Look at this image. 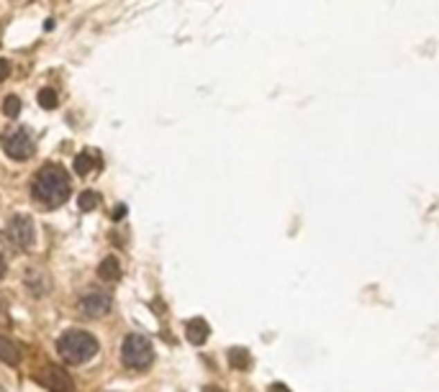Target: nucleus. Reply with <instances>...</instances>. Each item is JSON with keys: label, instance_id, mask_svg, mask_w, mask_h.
<instances>
[{"label": "nucleus", "instance_id": "1", "mask_svg": "<svg viewBox=\"0 0 439 392\" xmlns=\"http://www.w3.org/2000/svg\"><path fill=\"white\" fill-rule=\"evenodd\" d=\"M72 185L67 172L60 165H46L36 172L34 183H31V198H34L42 208L54 210L70 198Z\"/></svg>", "mask_w": 439, "mask_h": 392}, {"label": "nucleus", "instance_id": "2", "mask_svg": "<svg viewBox=\"0 0 439 392\" xmlns=\"http://www.w3.org/2000/svg\"><path fill=\"white\" fill-rule=\"evenodd\" d=\"M98 348H100V344L96 336L88 331H78V328L62 333L57 339V351L67 364H85L96 357Z\"/></svg>", "mask_w": 439, "mask_h": 392}, {"label": "nucleus", "instance_id": "3", "mask_svg": "<svg viewBox=\"0 0 439 392\" xmlns=\"http://www.w3.org/2000/svg\"><path fill=\"white\" fill-rule=\"evenodd\" d=\"M121 362L134 372H144L150 369L154 362V346L147 336L141 333H129L121 344Z\"/></svg>", "mask_w": 439, "mask_h": 392}, {"label": "nucleus", "instance_id": "4", "mask_svg": "<svg viewBox=\"0 0 439 392\" xmlns=\"http://www.w3.org/2000/svg\"><path fill=\"white\" fill-rule=\"evenodd\" d=\"M3 239L8 241L16 252H26L34 246V221L28 216H13L3 231Z\"/></svg>", "mask_w": 439, "mask_h": 392}, {"label": "nucleus", "instance_id": "5", "mask_svg": "<svg viewBox=\"0 0 439 392\" xmlns=\"http://www.w3.org/2000/svg\"><path fill=\"white\" fill-rule=\"evenodd\" d=\"M3 151H6L10 159H16V162H26L36 151V144L26 129H16V131H8V133L3 136Z\"/></svg>", "mask_w": 439, "mask_h": 392}, {"label": "nucleus", "instance_id": "6", "mask_svg": "<svg viewBox=\"0 0 439 392\" xmlns=\"http://www.w3.org/2000/svg\"><path fill=\"white\" fill-rule=\"evenodd\" d=\"M39 382L52 392H72L75 390L72 377L67 375L64 369H60V366H44V369L39 372Z\"/></svg>", "mask_w": 439, "mask_h": 392}, {"label": "nucleus", "instance_id": "7", "mask_svg": "<svg viewBox=\"0 0 439 392\" xmlns=\"http://www.w3.org/2000/svg\"><path fill=\"white\" fill-rule=\"evenodd\" d=\"M80 310L88 315V318H100V315H106L111 310V297L106 292H85V295L80 297Z\"/></svg>", "mask_w": 439, "mask_h": 392}, {"label": "nucleus", "instance_id": "8", "mask_svg": "<svg viewBox=\"0 0 439 392\" xmlns=\"http://www.w3.org/2000/svg\"><path fill=\"white\" fill-rule=\"evenodd\" d=\"M211 336V328H208V323L203 321V318H190L188 326H185V339L190 341L193 346H203L206 341Z\"/></svg>", "mask_w": 439, "mask_h": 392}, {"label": "nucleus", "instance_id": "9", "mask_svg": "<svg viewBox=\"0 0 439 392\" xmlns=\"http://www.w3.org/2000/svg\"><path fill=\"white\" fill-rule=\"evenodd\" d=\"M98 277L103 282H118L121 279V261L116 256H106V259L98 264Z\"/></svg>", "mask_w": 439, "mask_h": 392}, {"label": "nucleus", "instance_id": "10", "mask_svg": "<svg viewBox=\"0 0 439 392\" xmlns=\"http://www.w3.org/2000/svg\"><path fill=\"white\" fill-rule=\"evenodd\" d=\"M0 362L8 366H18V362H21L18 344H13L8 336H0Z\"/></svg>", "mask_w": 439, "mask_h": 392}, {"label": "nucleus", "instance_id": "11", "mask_svg": "<svg viewBox=\"0 0 439 392\" xmlns=\"http://www.w3.org/2000/svg\"><path fill=\"white\" fill-rule=\"evenodd\" d=\"M24 282H26V290L34 297L46 295V290H49V285H46V277L39 270H28L26 277H24Z\"/></svg>", "mask_w": 439, "mask_h": 392}, {"label": "nucleus", "instance_id": "12", "mask_svg": "<svg viewBox=\"0 0 439 392\" xmlns=\"http://www.w3.org/2000/svg\"><path fill=\"white\" fill-rule=\"evenodd\" d=\"M229 364L234 366V369H249L252 357H249V351L244 346H234L229 348Z\"/></svg>", "mask_w": 439, "mask_h": 392}, {"label": "nucleus", "instance_id": "13", "mask_svg": "<svg viewBox=\"0 0 439 392\" xmlns=\"http://www.w3.org/2000/svg\"><path fill=\"white\" fill-rule=\"evenodd\" d=\"M36 100H39V105H42L44 111H54V108L60 105V95H57V90H52V87H44V90H39Z\"/></svg>", "mask_w": 439, "mask_h": 392}, {"label": "nucleus", "instance_id": "14", "mask_svg": "<svg viewBox=\"0 0 439 392\" xmlns=\"http://www.w3.org/2000/svg\"><path fill=\"white\" fill-rule=\"evenodd\" d=\"M98 203H100V195H98V192H93V190H85V192H80L78 208L82 210V213H90V210L98 208Z\"/></svg>", "mask_w": 439, "mask_h": 392}, {"label": "nucleus", "instance_id": "15", "mask_svg": "<svg viewBox=\"0 0 439 392\" xmlns=\"http://www.w3.org/2000/svg\"><path fill=\"white\" fill-rule=\"evenodd\" d=\"M96 165H98V159H93V154H90V151H82V154H78V157H75V172H78V174H88Z\"/></svg>", "mask_w": 439, "mask_h": 392}, {"label": "nucleus", "instance_id": "16", "mask_svg": "<svg viewBox=\"0 0 439 392\" xmlns=\"http://www.w3.org/2000/svg\"><path fill=\"white\" fill-rule=\"evenodd\" d=\"M3 113L8 115V118H18V113H21V100H18L16 95H8L3 100Z\"/></svg>", "mask_w": 439, "mask_h": 392}, {"label": "nucleus", "instance_id": "17", "mask_svg": "<svg viewBox=\"0 0 439 392\" xmlns=\"http://www.w3.org/2000/svg\"><path fill=\"white\" fill-rule=\"evenodd\" d=\"M8 77H10V62L0 59V82H6Z\"/></svg>", "mask_w": 439, "mask_h": 392}, {"label": "nucleus", "instance_id": "18", "mask_svg": "<svg viewBox=\"0 0 439 392\" xmlns=\"http://www.w3.org/2000/svg\"><path fill=\"white\" fill-rule=\"evenodd\" d=\"M123 216H126V208H123V205H118V208L114 210V221H121Z\"/></svg>", "mask_w": 439, "mask_h": 392}, {"label": "nucleus", "instance_id": "19", "mask_svg": "<svg viewBox=\"0 0 439 392\" xmlns=\"http://www.w3.org/2000/svg\"><path fill=\"white\" fill-rule=\"evenodd\" d=\"M270 392H290V390H288V387H285L283 382H275L273 387H270Z\"/></svg>", "mask_w": 439, "mask_h": 392}, {"label": "nucleus", "instance_id": "20", "mask_svg": "<svg viewBox=\"0 0 439 392\" xmlns=\"http://www.w3.org/2000/svg\"><path fill=\"white\" fill-rule=\"evenodd\" d=\"M6 270H8V267H6V256H3V252H0V279L6 277Z\"/></svg>", "mask_w": 439, "mask_h": 392}, {"label": "nucleus", "instance_id": "21", "mask_svg": "<svg viewBox=\"0 0 439 392\" xmlns=\"http://www.w3.org/2000/svg\"><path fill=\"white\" fill-rule=\"evenodd\" d=\"M203 392H224L219 387V384H206V387H203Z\"/></svg>", "mask_w": 439, "mask_h": 392}]
</instances>
